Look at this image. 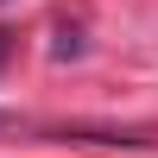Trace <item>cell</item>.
I'll return each mask as SVG.
<instances>
[{"label":"cell","mask_w":158,"mask_h":158,"mask_svg":"<svg viewBox=\"0 0 158 158\" xmlns=\"http://www.w3.org/2000/svg\"><path fill=\"white\" fill-rule=\"evenodd\" d=\"M0 6H6V0H0Z\"/></svg>","instance_id":"7a4b0ae2"},{"label":"cell","mask_w":158,"mask_h":158,"mask_svg":"<svg viewBox=\"0 0 158 158\" xmlns=\"http://www.w3.org/2000/svg\"><path fill=\"white\" fill-rule=\"evenodd\" d=\"M0 57H6V32H0Z\"/></svg>","instance_id":"6da1fadb"}]
</instances>
